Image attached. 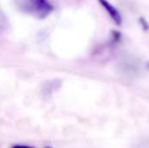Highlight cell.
<instances>
[{
  "mask_svg": "<svg viewBox=\"0 0 149 148\" xmlns=\"http://www.w3.org/2000/svg\"><path fill=\"white\" fill-rule=\"evenodd\" d=\"M19 8L38 19H45L54 10L49 0H17Z\"/></svg>",
  "mask_w": 149,
  "mask_h": 148,
  "instance_id": "1",
  "label": "cell"
},
{
  "mask_svg": "<svg viewBox=\"0 0 149 148\" xmlns=\"http://www.w3.org/2000/svg\"><path fill=\"white\" fill-rule=\"evenodd\" d=\"M98 1L102 5V7L106 10V11L109 14L110 17L113 20V22L117 25H120L122 24V17L120 12L118 10V9L114 7L107 0H98Z\"/></svg>",
  "mask_w": 149,
  "mask_h": 148,
  "instance_id": "2",
  "label": "cell"
},
{
  "mask_svg": "<svg viewBox=\"0 0 149 148\" xmlns=\"http://www.w3.org/2000/svg\"><path fill=\"white\" fill-rule=\"evenodd\" d=\"M140 22H141V25H142V28L143 29H145V30H148L149 29V24L145 20V18L144 17H141L140 18Z\"/></svg>",
  "mask_w": 149,
  "mask_h": 148,
  "instance_id": "3",
  "label": "cell"
},
{
  "mask_svg": "<svg viewBox=\"0 0 149 148\" xmlns=\"http://www.w3.org/2000/svg\"><path fill=\"white\" fill-rule=\"evenodd\" d=\"M12 148H34L32 147H29V146H22V145H17L14 146Z\"/></svg>",
  "mask_w": 149,
  "mask_h": 148,
  "instance_id": "4",
  "label": "cell"
},
{
  "mask_svg": "<svg viewBox=\"0 0 149 148\" xmlns=\"http://www.w3.org/2000/svg\"><path fill=\"white\" fill-rule=\"evenodd\" d=\"M148 67H149V63H148Z\"/></svg>",
  "mask_w": 149,
  "mask_h": 148,
  "instance_id": "5",
  "label": "cell"
}]
</instances>
